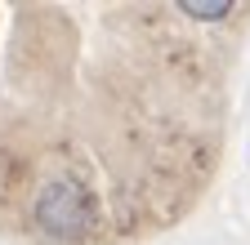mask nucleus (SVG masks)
<instances>
[{"mask_svg": "<svg viewBox=\"0 0 250 245\" xmlns=\"http://www.w3.org/2000/svg\"><path fill=\"white\" fill-rule=\"evenodd\" d=\"M179 14L201 18V22H219L232 14V0H179Z\"/></svg>", "mask_w": 250, "mask_h": 245, "instance_id": "nucleus-2", "label": "nucleus"}, {"mask_svg": "<svg viewBox=\"0 0 250 245\" xmlns=\"http://www.w3.org/2000/svg\"><path fill=\"white\" fill-rule=\"evenodd\" d=\"M36 227L58 236V241H76L85 232L99 227V196H94L81 178L62 174V178H49L41 196H36Z\"/></svg>", "mask_w": 250, "mask_h": 245, "instance_id": "nucleus-1", "label": "nucleus"}]
</instances>
